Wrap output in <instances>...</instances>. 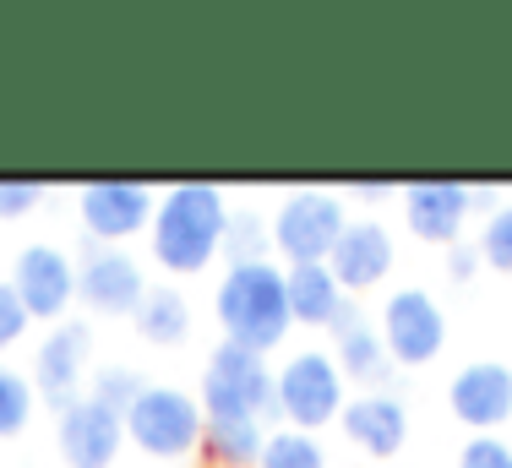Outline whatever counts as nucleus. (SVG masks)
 Instances as JSON below:
<instances>
[{"instance_id": "obj_16", "label": "nucleus", "mask_w": 512, "mask_h": 468, "mask_svg": "<svg viewBox=\"0 0 512 468\" xmlns=\"http://www.w3.org/2000/svg\"><path fill=\"white\" fill-rule=\"evenodd\" d=\"M398 202H404V229L420 245H442V251H453V245L463 240V224H469V213H474V191L453 186V180H420V186H404Z\"/></svg>"}, {"instance_id": "obj_24", "label": "nucleus", "mask_w": 512, "mask_h": 468, "mask_svg": "<svg viewBox=\"0 0 512 468\" xmlns=\"http://www.w3.org/2000/svg\"><path fill=\"white\" fill-rule=\"evenodd\" d=\"M142 387H148V381H142V371H131V365H99L93 381H88V398L104 403V409H115L120 420H126L131 403L142 398Z\"/></svg>"}, {"instance_id": "obj_22", "label": "nucleus", "mask_w": 512, "mask_h": 468, "mask_svg": "<svg viewBox=\"0 0 512 468\" xmlns=\"http://www.w3.org/2000/svg\"><path fill=\"white\" fill-rule=\"evenodd\" d=\"M33 403H39V392H33L28 371H17V365L0 360V441H6V436H22V430H28Z\"/></svg>"}, {"instance_id": "obj_6", "label": "nucleus", "mask_w": 512, "mask_h": 468, "mask_svg": "<svg viewBox=\"0 0 512 468\" xmlns=\"http://www.w3.org/2000/svg\"><path fill=\"white\" fill-rule=\"evenodd\" d=\"M344 224H349V213H344V196L338 191H322V186L284 191V202L267 218V229H273V262L278 267L327 262Z\"/></svg>"}, {"instance_id": "obj_17", "label": "nucleus", "mask_w": 512, "mask_h": 468, "mask_svg": "<svg viewBox=\"0 0 512 468\" xmlns=\"http://www.w3.org/2000/svg\"><path fill=\"white\" fill-rule=\"evenodd\" d=\"M338 425H344V436L376 463L398 458L404 441H409V409H404V398H393V387L387 392H355V398L344 403V414H338Z\"/></svg>"}, {"instance_id": "obj_27", "label": "nucleus", "mask_w": 512, "mask_h": 468, "mask_svg": "<svg viewBox=\"0 0 512 468\" xmlns=\"http://www.w3.org/2000/svg\"><path fill=\"white\" fill-rule=\"evenodd\" d=\"M28 322H33V316L22 311L17 289H11V283H0V354H6V349H17V343H22V332H28Z\"/></svg>"}, {"instance_id": "obj_19", "label": "nucleus", "mask_w": 512, "mask_h": 468, "mask_svg": "<svg viewBox=\"0 0 512 468\" xmlns=\"http://www.w3.org/2000/svg\"><path fill=\"white\" fill-rule=\"evenodd\" d=\"M131 327H137L153 349H175V343L191 338V300L175 289V283H148Z\"/></svg>"}, {"instance_id": "obj_9", "label": "nucleus", "mask_w": 512, "mask_h": 468, "mask_svg": "<svg viewBox=\"0 0 512 468\" xmlns=\"http://www.w3.org/2000/svg\"><path fill=\"white\" fill-rule=\"evenodd\" d=\"M93 365V327L77 322V316H66V322H55L50 332L39 338V349H33V365H28V381L33 392H39L44 409H71V403L82 398V376H88Z\"/></svg>"}, {"instance_id": "obj_7", "label": "nucleus", "mask_w": 512, "mask_h": 468, "mask_svg": "<svg viewBox=\"0 0 512 468\" xmlns=\"http://www.w3.org/2000/svg\"><path fill=\"white\" fill-rule=\"evenodd\" d=\"M376 327H382V343H387L398 371H420V365H431L447 349V311L420 283H404V289L387 294Z\"/></svg>"}, {"instance_id": "obj_15", "label": "nucleus", "mask_w": 512, "mask_h": 468, "mask_svg": "<svg viewBox=\"0 0 512 468\" xmlns=\"http://www.w3.org/2000/svg\"><path fill=\"white\" fill-rule=\"evenodd\" d=\"M327 332H333V349L327 354H333L338 376L355 381L360 392H387V381H393L398 365H393V354H387V343H382V327H376L355 300H344V311H338V322Z\"/></svg>"}, {"instance_id": "obj_21", "label": "nucleus", "mask_w": 512, "mask_h": 468, "mask_svg": "<svg viewBox=\"0 0 512 468\" xmlns=\"http://www.w3.org/2000/svg\"><path fill=\"white\" fill-rule=\"evenodd\" d=\"M256 468H327V452L316 436H306V430L278 425V430H267V447H262V458H256Z\"/></svg>"}, {"instance_id": "obj_26", "label": "nucleus", "mask_w": 512, "mask_h": 468, "mask_svg": "<svg viewBox=\"0 0 512 468\" xmlns=\"http://www.w3.org/2000/svg\"><path fill=\"white\" fill-rule=\"evenodd\" d=\"M458 468H512V447L502 436H469L458 447Z\"/></svg>"}, {"instance_id": "obj_14", "label": "nucleus", "mask_w": 512, "mask_h": 468, "mask_svg": "<svg viewBox=\"0 0 512 468\" xmlns=\"http://www.w3.org/2000/svg\"><path fill=\"white\" fill-rule=\"evenodd\" d=\"M393 267H398V240L382 218H349L338 245H333V256H327V273L338 278V289L349 300L365 289H382Z\"/></svg>"}, {"instance_id": "obj_2", "label": "nucleus", "mask_w": 512, "mask_h": 468, "mask_svg": "<svg viewBox=\"0 0 512 468\" xmlns=\"http://www.w3.org/2000/svg\"><path fill=\"white\" fill-rule=\"evenodd\" d=\"M213 311H218V327H224V343L251 354H273L295 327L278 262H229L224 278H218Z\"/></svg>"}, {"instance_id": "obj_11", "label": "nucleus", "mask_w": 512, "mask_h": 468, "mask_svg": "<svg viewBox=\"0 0 512 468\" xmlns=\"http://www.w3.org/2000/svg\"><path fill=\"white\" fill-rule=\"evenodd\" d=\"M158 191L142 180H93L77 196V218H82V240L93 245H126L137 234H148L153 224Z\"/></svg>"}, {"instance_id": "obj_13", "label": "nucleus", "mask_w": 512, "mask_h": 468, "mask_svg": "<svg viewBox=\"0 0 512 468\" xmlns=\"http://www.w3.org/2000/svg\"><path fill=\"white\" fill-rule=\"evenodd\" d=\"M120 447H126V420L93 403L88 392L55 414V452L66 468H115Z\"/></svg>"}, {"instance_id": "obj_4", "label": "nucleus", "mask_w": 512, "mask_h": 468, "mask_svg": "<svg viewBox=\"0 0 512 468\" xmlns=\"http://www.w3.org/2000/svg\"><path fill=\"white\" fill-rule=\"evenodd\" d=\"M197 403L207 420H278V398H273V365L267 354L235 349V343H218L202 365V387Z\"/></svg>"}, {"instance_id": "obj_23", "label": "nucleus", "mask_w": 512, "mask_h": 468, "mask_svg": "<svg viewBox=\"0 0 512 468\" xmlns=\"http://www.w3.org/2000/svg\"><path fill=\"white\" fill-rule=\"evenodd\" d=\"M224 262H273V229L262 213H229Z\"/></svg>"}, {"instance_id": "obj_29", "label": "nucleus", "mask_w": 512, "mask_h": 468, "mask_svg": "<svg viewBox=\"0 0 512 468\" xmlns=\"http://www.w3.org/2000/svg\"><path fill=\"white\" fill-rule=\"evenodd\" d=\"M480 245H469V240H458L453 245V251H447V278H453V283H469L474 273H480Z\"/></svg>"}, {"instance_id": "obj_30", "label": "nucleus", "mask_w": 512, "mask_h": 468, "mask_svg": "<svg viewBox=\"0 0 512 468\" xmlns=\"http://www.w3.org/2000/svg\"><path fill=\"white\" fill-rule=\"evenodd\" d=\"M349 196H355V202H387L393 186H349Z\"/></svg>"}, {"instance_id": "obj_18", "label": "nucleus", "mask_w": 512, "mask_h": 468, "mask_svg": "<svg viewBox=\"0 0 512 468\" xmlns=\"http://www.w3.org/2000/svg\"><path fill=\"white\" fill-rule=\"evenodd\" d=\"M284 289H289V316L300 327H333L344 311L349 294L338 289V278L327 273V262H306V267H284Z\"/></svg>"}, {"instance_id": "obj_1", "label": "nucleus", "mask_w": 512, "mask_h": 468, "mask_svg": "<svg viewBox=\"0 0 512 468\" xmlns=\"http://www.w3.org/2000/svg\"><path fill=\"white\" fill-rule=\"evenodd\" d=\"M229 196L207 180H186V186H169L153 207L148 224V245L153 262L175 278L207 273V267L224 256V234H229Z\"/></svg>"}, {"instance_id": "obj_8", "label": "nucleus", "mask_w": 512, "mask_h": 468, "mask_svg": "<svg viewBox=\"0 0 512 468\" xmlns=\"http://www.w3.org/2000/svg\"><path fill=\"white\" fill-rule=\"evenodd\" d=\"M142 294H148V267L126 245H77V300L93 316H137Z\"/></svg>"}, {"instance_id": "obj_12", "label": "nucleus", "mask_w": 512, "mask_h": 468, "mask_svg": "<svg viewBox=\"0 0 512 468\" xmlns=\"http://www.w3.org/2000/svg\"><path fill=\"white\" fill-rule=\"evenodd\" d=\"M447 409L469 436H496L512 420V365L502 360H469L447 381Z\"/></svg>"}, {"instance_id": "obj_28", "label": "nucleus", "mask_w": 512, "mask_h": 468, "mask_svg": "<svg viewBox=\"0 0 512 468\" xmlns=\"http://www.w3.org/2000/svg\"><path fill=\"white\" fill-rule=\"evenodd\" d=\"M39 202H44V186H11V180H0V224L33 213Z\"/></svg>"}, {"instance_id": "obj_3", "label": "nucleus", "mask_w": 512, "mask_h": 468, "mask_svg": "<svg viewBox=\"0 0 512 468\" xmlns=\"http://www.w3.org/2000/svg\"><path fill=\"white\" fill-rule=\"evenodd\" d=\"M202 430H207V414H202L197 392L169 387V381H148L126 414V447H137L153 463H180L191 452H202Z\"/></svg>"}, {"instance_id": "obj_20", "label": "nucleus", "mask_w": 512, "mask_h": 468, "mask_svg": "<svg viewBox=\"0 0 512 468\" xmlns=\"http://www.w3.org/2000/svg\"><path fill=\"white\" fill-rule=\"evenodd\" d=\"M262 447H267L262 420H207L202 430V452L213 468H256Z\"/></svg>"}, {"instance_id": "obj_10", "label": "nucleus", "mask_w": 512, "mask_h": 468, "mask_svg": "<svg viewBox=\"0 0 512 468\" xmlns=\"http://www.w3.org/2000/svg\"><path fill=\"white\" fill-rule=\"evenodd\" d=\"M11 289H17L22 311L33 316V322H66L71 305H77V256H66L60 245L50 240H33L17 251V262H11Z\"/></svg>"}, {"instance_id": "obj_5", "label": "nucleus", "mask_w": 512, "mask_h": 468, "mask_svg": "<svg viewBox=\"0 0 512 468\" xmlns=\"http://www.w3.org/2000/svg\"><path fill=\"white\" fill-rule=\"evenodd\" d=\"M344 387L349 381L338 376V365L327 349H300V354H289L284 365H273L278 420L289 430H306V436L338 425V414H344V403H349Z\"/></svg>"}, {"instance_id": "obj_25", "label": "nucleus", "mask_w": 512, "mask_h": 468, "mask_svg": "<svg viewBox=\"0 0 512 468\" xmlns=\"http://www.w3.org/2000/svg\"><path fill=\"white\" fill-rule=\"evenodd\" d=\"M480 262L491 273H512V202H502L496 213H485L480 224Z\"/></svg>"}]
</instances>
